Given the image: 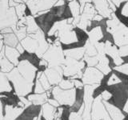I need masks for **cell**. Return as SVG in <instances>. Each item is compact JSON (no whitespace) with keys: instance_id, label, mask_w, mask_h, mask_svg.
Segmentation results:
<instances>
[{"instance_id":"6da1fadb","label":"cell","mask_w":128,"mask_h":120,"mask_svg":"<svg viewBox=\"0 0 128 120\" xmlns=\"http://www.w3.org/2000/svg\"><path fill=\"white\" fill-rule=\"evenodd\" d=\"M106 91L110 94V98L106 102L123 111L128 102V83L118 82L109 84Z\"/></svg>"},{"instance_id":"7a4b0ae2","label":"cell","mask_w":128,"mask_h":120,"mask_svg":"<svg viewBox=\"0 0 128 120\" xmlns=\"http://www.w3.org/2000/svg\"><path fill=\"white\" fill-rule=\"evenodd\" d=\"M18 22L15 8L10 6L9 0H0V31L6 28H11L14 30Z\"/></svg>"},{"instance_id":"3957f363","label":"cell","mask_w":128,"mask_h":120,"mask_svg":"<svg viewBox=\"0 0 128 120\" xmlns=\"http://www.w3.org/2000/svg\"><path fill=\"white\" fill-rule=\"evenodd\" d=\"M7 78L10 81L12 86L15 90V93L20 97H26L32 93L34 83L28 82L19 73L16 66L9 73L6 74Z\"/></svg>"},{"instance_id":"277c9868","label":"cell","mask_w":128,"mask_h":120,"mask_svg":"<svg viewBox=\"0 0 128 120\" xmlns=\"http://www.w3.org/2000/svg\"><path fill=\"white\" fill-rule=\"evenodd\" d=\"M42 58L47 62L48 67L64 65L66 57L62 49L61 42L58 39L53 44L50 45L48 50Z\"/></svg>"},{"instance_id":"5b68a950","label":"cell","mask_w":128,"mask_h":120,"mask_svg":"<svg viewBox=\"0 0 128 120\" xmlns=\"http://www.w3.org/2000/svg\"><path fill=\"white\" fill-rule=\"evenodd\" d=\"M48 99L54 98L59 102L60 105L72 106L74 102L75 89L62 90L58 86H54L50 90L47 91Z\"/></svg>"},{"instance_id":"8992f818","label":"cell","mask_w":128,"mask_h":120,"mask_svg":"<svg viewBox=\"0 0 128 120\" xmlns=\"http://www.w3.org/2000/svg\"><path fill=\"white\" fill-rule=\"evenodd\" d=\"M58 0H30L26 2V6L30 10L31 15L38 18L48 13L55 5Z\"/></svg>"},{"instance_id":"52a82bcc","label":"cell","mask_w":128,"mask_h":120,"mask_svg":"<svg viewBox=\"0 0 128 120\" xmlns=\"http://www.w3.org/2000/svg\"><path fill=\"white\" fill-rule=\"evenodd\" d=\"M18 72L28 82L34 83L38 77V71L27 60H21L16 66Z\"/></svg>"},{"instance_id":"ba28073f","label":"cell","mask_w":128,"mask_h":120,"mask_svg":"<svg viewBox=\"0 0 128 120\" xmlns=\"http://www.w3.org/2000/svg\"><path fill=\"white\" fill-rule=\"evenodd\" d=\"M111 120L101 97L94 100L91 108V120Z\"/></svg>"},{"instance_id":"9c48e42d","label":"cell","mask_w":128,"mask_h":120,"mask_svg":"<svg viewBox=\"0 0 128 120\" xmlns=\"http://www.w3.org/2000/svg\"><path fill=\"white\" fill-rule=\"evenodd\" d=\"M42 105H30L26 106L14 120H38L42 114Z\"/></svg>"},{"instance_id":"30bf717a","label":"cell","mask_w":128,"mask_h":120,"mask_svg":"<svg viewBox=\"0 0 128 120\" xmlns=\"http://www.w3.org/2000/svg\"><path fill=\"white\" fill-rule=\"evenodd\" d=\"M103 74L96 67H87L82 75V82L84 85H98Z\"/></svg>"},{"instance_id":"8fae6325","label":"cell","mask_w":128,"mask_h":120,"mask_svg":"<svg viewBox=\"0 0 128 120\" xmlns=\"http://www.w3.org/2000/svg\"><path fill=\"white\" fill-rule=\"evenodd\" d=\"M44 73L52 86H58L59 82L62 80L63 70L62 66L48 67Z\"/></svg>"},{"instance_id":"7c38bea8","label":"cell","mask_w":128,"mask_h":120,"mask_svg":"<svg viewBox=\"0 0 128 120\" xmlns=\"http://www.w3.org/2000/svg\"><path fill=\"white\" fill-rule=\"evenodd\" d=\"M75 89V98L74 102L70 106L71 113H78L82 115L84 106V100H85V89L83 87L74 88Z\"/></svg>"},{"instance_id":"4fadbf2b","label":"cell","mask_w":128,"mask_h":120,"mask_svg":"<svg viewBox=\"0 0 128 120\" xmlns=\"http://www.w3.org/2000/svg\"><path fill=\"white\" fill-rule=\"evenodd\" d=\"M92 2L96 10H98V14L102 15L103 18H111L113 11L109 6L108 0H92Z\"/></svg>"},{"instance_id":"5bb4252c","label":"cell","mask_w":128,"mask_h":120,"mask_svg":"<svg viewBox=\"0 0 128 120\" xmlns=\"http://www.w3.org/2000/svg\"><path fill=\"white\" fill-rule=\"evenodd\" d=\"M4 52H5L6 58L10 62L13 63L15 66H17V65L19 62V58L21 56V54L18 51V50L15 47L5 46H4Z\"/></svg>"},{"instance_id":"9a60e30c","label":"cell","mask_w":128,"mask_h":120,"mask_svg":"<svg viewBox=\"0 0 128 120\" xmlns=\"http://www.w3.org/2000/svg\"><path fill=\"white\" fill-rule=\"evenodd\" d=\"M14 91V89L9 78L5 73L0 71V94L2 93H6V92Z\"/></svg>"},{"instance_id":"2e32d148","label":"cell","mask_w":128,"mask_h":120,"mask_svg":"<svg viewBox=\"0 0 128 120\" xmlns=\"http://www.w3.org/2000/svg\"><path fill=\"white\" fill-rule=\"evenodd\" d=\"M103 103L106 106V109L108 112V114H109L111 120H122L124 118L123 111L120 110L117 107L112 106L106 102H103Z\"/></svg>"},{"instance_id":"e0dca14e","label":"cell","mask_w":128,"mask_h":120,"mask_svg":"<svg viewBox=\"0 0 128 120\" xmlns=\"http://www.w3.org/2000/svg\"><path fill=\"white\" fill-rule=\"evenodd\" d=\"M65 57H68L70 58H73L77 61H81V60L84 58L86 54V50L85 47L82 48H76V49L73 50H68L63 51Z\"/></svg>"},{"instance_id":"ac0fdd59","label":"cell","mask_w":128,"mask_h":120,"mask_svg":"<svg viewBox=\"0 0 128 120\" xmlns=\"http://www.w3.org/2000/svg\"><path fill=\"white\" fill-rule=\"evenodd\" d=\"M27 99L32 103L35 105H43L46 102H47L48 100V95L47 92L42 94H30L26 96Z\"/></svg>"},{"instance_id":"d6986e66","label":"cell","mask_w":128,"mask_h":120,"mask_svg":"<svg viewBox=\"0 0 128 120\" xmlns=\"http://www.w3.org/2000/svg\"><path fill=\"white\" fill-rule=\"evenodd\" d=\"M87 33L88 36H89V40L88 41L92 44H94V45L103 38V31L100 26L93 28Z\"/></svg>"},{"instance_id":"ffe728a7","label":"cell","mask_w":128,"mask_h":120,"mask_svg":"<svg viewBox=\"0 0 128 120\" xmlns=\"http://www.w3.org/2000/svg\"><path fill=\"white\" fill-rule=\"evenodd\" d=\"M26 27L27 34H34L38 30H40V27L38 25L37 21L35 20V18L33 15L26 16Z\"/></svg>"},{"instance_id":"44dd1931","label":"cell","mask_w":128,"mask_h":120,"mask_svg":"<svg viewBox=\"0 0 128 120\" xmlns=\"http://www.w3.org/2000/svg\"><path fill=\"white\" fill-rule=\"evenodd\" d=\"M2 35H3L4 45L5 46H8L10 47H16L18 44L20 42L18 38H17V36L15 35L14 32L8 33L6 34H2Z\"/></svg>"},{"instance_id":"7402d4cb","label":"cell","mask_w":128,"mask_h":120,"mask_svg":"<svg viewBox=\"0 0 128 120\" xmlns=\"http://www.w3.org/2000/svg\"><path fill=\"white\" fill-rule=\"evenodd\" d=\"M14 67L15 66L6 58L5 54H4L3 57L0 59V71L2 72V73H5V74L9 73V72H10Z\"/></svg>"},{"instance_id":"603a6c76","label":"cell","mask_w":128,"mask_h":120,"mask_svg":"<svg viewBox=\"0 0 128 120\" xmlns=\"http://www.w3.org/2000/svg\"><path fill=\"white\" fill-rule=\"evenodd\" d=\"M68 7L70 10L72 17L74 18H78L80 16V12H81V6L78 0H72L68 3Z\"/></svg>"},{"instance_id":"cb8c5ba5","label":"cell","mask_w":128,"mask_h":120,"mask_svg":"<svg viewBox=\"0 0 128 120\" xmlns=\"http://www.w3.org/2000/svg\"><path fill=\"white\" fill-rule=\"evenodd\" d=\"M38 80L40 82V83H41V85L44 88V90H46V92L49 91L52 89V86L50 85L49 80L46 78V76L44 72H38Z\"/></svg>"},{"instance_id":"d4e9b609","label":"cell","mask_w":128,"mask_h":120,"mask_svg":"<svg viewBox=\"0 0 128 120\" xmlns=\"http://www.w3.org/2000/svg\"><path fill=\"white\" fill-rule=\"evenodd\" d=\"M62 107V113L60 115V120H70V106L69 105H60Z\"/></svg>"},{"instance_id":"484cf974","label":"cell","mask_w":128,"mask_h":120,"mask_svg":"<svg viewBox=\"0 0 128 120\" xmlns=\"http://www.w3.org/2000/svg\"><path fill=\"white\" fill-rule=\"evenodd\" d=\"M106 86L102 85V84H98V86H96L94 88L93 92H92V98L94 100L98 97H101L103 92L106 90Z\"/></svg>"},{"instance_id":"4316f807","label":"cell","mask_w":128,"mask_h":120,"mask_svg":"<svg viewBox=\"0 0 128 120\" xmlns=\"http://www.w3.org/2000/svg\"><path fill=\"white\" fill-rule=\"evenodd\" d=\"M85 50H86V56H96L98 55V51L97 49H96L95 45L94 44H92L90 43L89 41H88L85 46Z\"/></svg>"},{"instance_id":"83f0119b","label":"cell","mask_w":128,"mask_h":120,"mask_svg":"<svg viewBox=\"0 0 128 120\" xmlns=\"http://www.w3.org/2000/svg\"><path fill=\"white\" fill-rule=\"evenodd\" d=\"M84 60L86 63L88 67H95L98 63V55L96 56H84Z\"/></svg>"},{"instance_id":"f1b7e54d","label":"cell","mask_w":128,"mask_h":120,"mask_svg":"<svg viewBox=\"0 0 128 120\" xmlns=\"http://www.w3.org/2000/svg\"><path fill=\"white\" fill-rule=\"evenodd\" d=\"M58 86L62 90H70V89H74V81L73 80H70V79H68V80L62 79V81L59 82Z\"/></svg>"},{"instance_id":"f546056e","label":"cell","mask_w":128,"mask_h":120,"mask_svg":"<svg viewBox=\"0 0 128 120\" xmlns=\"http://www.w3.org/2000/svg\"><path fill=\"white\" fill-rule=\"evenodd\" d=\"M14 8H15L16 14H17V16L18 18V20L21 19L22 18H23L24 16H26V5L25 3H20V4H18V5L16 6Z\"/></svg>"},{"instance_id":"4dcf8cb0","label":"cell","mask_w":128,"mask_h":120,"mask_svg":"<svg viewBox=\"0 0 128 120\" xmlns=\"http://www.w3.org/2000/svg\"><path fill=\"white\" fill-rule=\"evenodd\" d=\"M14 33L17 36L18 38L19 42H21L27 36V31H26V27H21V28H16L14 30Z\"/></svg>"},{"instance_id":"1f68e13d","label":"cell","mask_w":128,"mask_h":120,"mask_svg":"<svg viewBox=\"0 0 128 120\" xmlns=\"http://www.w3.org/2000/svg\"><path fill=\"white\" fill-rule=\"evenodd\" d=\"M113 74L118 78V80L122 82L128 83V74H124L117 70H113Z\"/></svg>"},{"instance_id":"d6a6232c","label":"cell","mask_w":128,"mask_h":120,"mask_svg":"<svg viewBox=\"0 0 128 120\" xmlns=\"http://www.w3.org/2000/svg\"><path fill=\"white\" fill-rule=\"evenodd\" d=\"M118 53L120 57H123V56L128 55V44L127 45H124L118 47Z\"/></svg>"},{"instance_id":"836d02e7","label":"cell","mask_w":128,"mask_h":120,"mask_svg":"<svg viewBox=\"0 0 128 120\" xmlns=\"http://www.w3.org/2000/svg\"><path fill=\"white\" fill-rule=\"evenodd\" d=\"M114 70H117L120 72H122L124 74H128V63L127 64H122V65L116 66Z\"/></svg>"},{"instance_id":"e575fe53","label":"cell","mask_w":128,"mask_h":120,"mask_svg":"<svg viewBox=\"0 0 128 120\" xmlns=\"http://www.w3.org/2000/svg\"><path fill=\"white\" fill-rule=\"evenodd\" d=\"M121 14L125 18H128V1L124 2V5L121 9Z\"/></svg>"},{"instance_id":"d590c367","label":"cell","mask_w":128,"mask_h":120,"mask_svg":"<svg viewBox=\"0 0 128 120\" xmlns=\"http://www.w3.org/2000/svg\"><path fill=\"white\" fill-rule=\"evenodd\" d=\"M15 48H16V49L18 50V51L19 53L21 54H23L24 52H25V50H24L23 46H22V44L20 43V42H19V43L18 44V45H17V46H16Z\"/></svg>"},{"instance_id":"8d00e7d4","label":"cell","mask_w":128,"mask_h":120,"mask_svg":"<svg viewBox=\"0 0 128 120\" xmlns=\"http://www.w3.org/2000/svg\"><path fill=\"white\" fill-rule=\"evenodd\" d=\"M4 46H5V45H4V42H3V35L0 33V52L3 50Z\"/></svg>"},{"instance_id":"74e56055","label":"cell","mask_w":128,"mask_h":120,"mask_svg":"<svg viewBox=\"0 0 128 120\" xmlns=\"http://www.w3.org/2000/svg\"><path fill=\"white\" fill-rule=\"evenodd\" d=\"M0 120H4V115H3V106L2 104L0 101Z\"/></svg>"},{"instance_id":"f35d334b","label":"cell","mask_w":128,"mask_h":120,"mask_svg":"<svg viewBox=\"0 0 128 120\" xmlns=\"http://www.w3.org/2000/svg\"><path fill=\"white\" fill-rule=\"evenodd\" d=\"M110 1L113 2L117 7L120 6V5H121V2H122L121 0H110Z\"/></svg>"},{"instance_id":"ab89813d","label":"cell","mask_w":128,"mask_h":120,"mask_svg":"<svg viewBox=\"0 0 128 120\" xmlns=\"http://www.w3.org/2000/svg\"><path fill=\"white\" fill-rule=\"evenodd\" d=\"M121 58L122 60V64H127L128 63V55L123 56V57H121Z\"/></svg>"},{"instance_id":"60d3db41","label":"cell","mask_w":128,"mask_h":120,"mask_svg":"<svg viewBox=\"0 0 128 120\" xmlns=\"http://www.w3.org/2000/svg\"><path fill=\"white\" fill-rule=\"evenodd\" d=\"M123 113H124V118L122 120H128V113H126V112H124V111H123Z\"/></svg>"},{"instance_id":"b9f144b4","label":"cell","mask_w":128,"mask_h":120,"mask_svg":"<svg viewBox=\"0 0 128 120\" xmlns=\"http://www.w3.org/2000/svg\"><path fill=\"white\" fill-rule=\"evenodd\" d=\"M21 1H22V2H24V3H26L28 1H30V0H21Z\"/></svg>"},{"instance_id":"7bdbcfd3","label":"cell","mask_w":128,"mask_h":120,"mask_svg":"<svg viewBox=\"0 0 128 120\" xmlns=\"http://www.w3.org/2000/svg\"><path fill=\"white\" fill-rule=\"evenodd\" d=\"M98 120H104V119H98Z\"/></svg>"}]
</instances>
